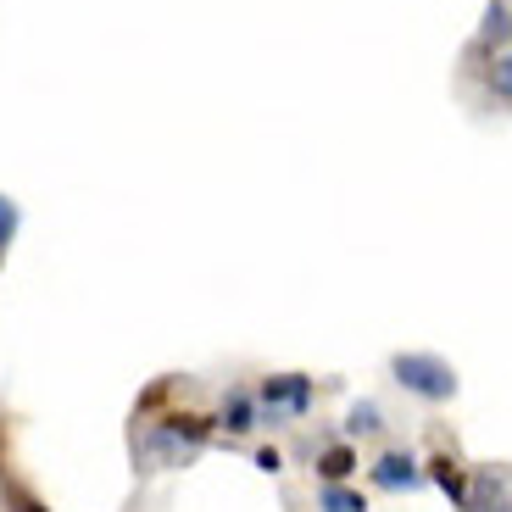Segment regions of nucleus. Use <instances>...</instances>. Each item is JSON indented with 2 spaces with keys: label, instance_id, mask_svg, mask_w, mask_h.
Returning <instances> with one entry per match:
<instances>
[{
  "label": "nucleus",
  "instance_id": "f257e3e1",
  "mask_svg": "<svg viewBox=\"0 0 512 512\" xmlns=\"http://www.w3.org/2000/svg\"><path fill=\"white\" fill-rule=\"evenodd\" d=\"M390 373H396L401 390H412V396H423V401L457 396V368H451L446 357H429V351H396V357H390Z\"/></svg>",
  "mask_w": 512,
  "mask_h": 512
},
{
  "label": "nucleus",
  "instance_id": "f03ea898",
  "mask_svg": "<svg viewBox=\"0 0 512 512\" xmlns=\"http://www.w3.org/2000/svg\"><path fill=\"white\" fill-rule=\"evenodd\" d=\"M256 401L268 407V418H301V412L312 407V379L307 373H273V379H262V390H256Z\"/></svg>",
  "mask_w": 512,
  "mask_h": 512
},
{
  "label": "nucleus",
  "instance_id": "7ed1b4c3",
  "mask_svg": "<svg viewBox=\"0 0 512 512\" xmlns=\"http://www.w3.org/2000/svg\"><path fill=\"white\" fill-rule=\"evenodd\" d=\"M195 451H201V446H190L184 435H173L167 423H151V429H145V440H140V462L151 468V474H162V468H184Z\"/></svg>",
  "mask_w": 512,
  "mask_h": 512
},
{
  "label": "nucleus",
  "instance_id": "20e7f679",
  "mask_svg": "<svg viewBox=\"0 0 512 512\" xmlns=\"http://www.w3.org/2000/svg\"><path fill=\"white\" fill-rule=\"evenodd\" d=\"M423 468L407 457V451H384L379 462H373V485L379 490H418Z\"/></svg>",
  "mask_w": 512,
  "mask_h": 512
},
{
  "label": "nucleus",
  "instance_id": "39448f33",
  "mask_svg": "<svg viewBox=\"0 0 512 512\" xmlns=\"http://www.w3.org/2000/svg\"><path fill=\"white\" fill-rule=\"evenodd\" d=\"M462 512H507V479L490 474V468H479L474 490H468V501H462Z\"/></svg>",
  "mask_w": 512,
  "mask_h": 512
},
{
  "label": "nucleus",
  "instance_id": "423d86ee",
  "mask_svg": "<svg viewBox=\"0 0 512 512\" xmlns=\"http://www.w3.org/2000/svg\"><path fill=\"white\" fill-rule=\"evenodd\" d=\"M351 474H357V451H351L346 440H334V446L318 451V479L323 485H346Z\"/></svg>",
  "mask_w": 512,
  "mask_h": 512
},
{
  "label": "nucleus",
  "instance_id": "0eeeda50",
  "mask_svg": "<svg viewBox=\"0 0 512 512\" xmlns=\"http://www.w3.org/2000/svg\"><path fill=\"white\" fill-rule=\"evenodd\" d=\"M429 474H435V485L446 490V496L457 501V507L468 501V479H462V462H457V457H446V451H440V457L429 462Z\"/></svg>",
  "mask_w": 512,
  "mask_h": 512
},
{
  "label": "nucleus",
  "instance_id": "6e6552de",
  "mask_svg": "<svg viewBox=\"0 0 512 512\" xmlns=\"http://www.w3.org/2000/svg\"><path fill=\"white\" fill-rule=\"evenodd\" d=\"M223 429H229V435H245V429H256V396L234 390V396L223 401Z\"/></svg>",
  "mask_w": 512,
  "mask_h": 512
},
{
  "label": "nucleus",
  "instance_id": "1a4fd4ad",
  "mask_svg": "<svg viewBox=\"0 0 512 512\" xmlns=\"http://www.w3.org/2000/svg\"><path fill=\"white\" fill-rule=\"evenodd\" d=\"M318 512H368V496H357V490H346V485H323Z\"/></svg>",
  "mask_w": 512,
  "mask_h": 512
},
{
  "label": "nucleus",
  "instance_id": "9d476101",
  "mask_svg": "<svg viewBox=\"0 0 512 512\" xmlns=\"http://www.w3.org/2000/svg\"><path fill=\"white\" fill-rule=\"evenodd\" d=\"M379 429V407L373 401H357V407L346 412V435H373Z\"/></svg>",
  "mask_w": 512,
  "mask_h": 512
},
{
  "label": "nucleus",
  "instance_id": "9b49d317",
  "mask_svg": "<svg viewBox=\"0 0 512 512\" xmlns=\"http://www.w3.org/2000/svg\"><path fill=\"white\" fill-rule=\"evenodd\" d=\"M485 34H490V39H507V0H496V6H490V17H485Z\"/></svg>",
  "mask_w": 512,
  "mask_h": 512
},
{
  "label": "nucleus",
  "instance_id": "f8f14e48",
  "mask_svg": "<svg viewBox=\"0 0 512 512\" xmlns=\"http://www.w3.org/2000/svg\"><path fill=\"white\" fill-rule=\"evenodd\" d=\"M256 468H262V474H279V468H284V457H279L273 446H262V451H256Z\"/></svg>",
  "mask_w": 512,
  "mask_h": 512
},
{
  "label": "nucleus",
  "instance_id": "ddd939ff",
  "mask_svg": "<svg viewBox=\"0 0 512 512\" xmlns=\"http://www.w3.org/2000/svg\"><path fill=\"white\" fill-rule=\"evenodd\" d=\"M6 501H12L17 512H45V507H39L34 496H23V490H12V485H6Z\"/></svg>",
  "mask_w": 512,
  "mask_h": 512
}]
</instances>
